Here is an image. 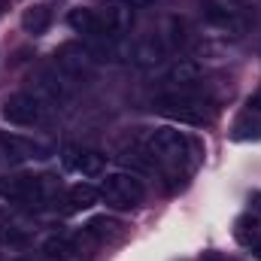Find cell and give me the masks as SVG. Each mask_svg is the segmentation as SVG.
I'll return each mask as SVG.
<instances>
[{"mask_svg":"<svg viewBox=\"0 0 261 261\" xmlns=\"http://www.w3.org/2000/svg\"><path fill=\"white\" fill-rule=\"evenodd\" d=\"M155 113L170 119V122H179V125H210L213 119V110L203 97H195L192 91H182V94H161L155 100Z\"/></svg>","mask_w":261,"mask_h":261,"instance_id":"6da1fadb","label":"cell"},{"mask_svg":"<svg viewBox=\"0 0 261 261\" xmlns=\"http://www.w3.org/2000/svg\"><path fill=\"white\" fill-rule=\"evenodd\" d=\"M146 149L155 161L164 164H182L192 155V140L176 128H155L146 140Z\"/></svg>","mask_w":261,"mask_h":261,"instance_id":"7a4b0ae2","label":"cell"},{"mask_svg":"<svg viewBox=\"0 0 261 261\" xmlns=\"http://www.w3.org/2000/svg\"><path fill=\"white\" fill-rule=\"evenodd\" d=\"M46 107L34 91H18V94H9L3 100V110L0 116L9 122V125H21V128H34V125H43L46 122Z\"/></svg>","mask_w":261,"mask_h":261,"instance_id":"3957f363","label":"cell"},{"mask_svg":"<svg viewBox=\"0 0 261 261\" xmlns=\"http://www.w3.org/2000/svg\"><path fill=\"white\" fill-rule=\"evenodd\" d=\"M100 197L116 210H134L137 203H143L146 189L134 173H110L100 186Z\"/></svg>","mask_w":261,"mask_h":261,"instance_id":"277c9868","label":"cell"},{"mask_svg":"<svg viewBox=\"0 0 261 261\" xmlns=\"http://www.w3.org/2000/svg\"><path fill=\"white\" fill-rule=\"evenodd\" d=\"M203 18H206V28L216 31L219 37H243L246 31V15L240 12L237 3H228V0H206Z\"/></svg>","mask_w":261,"mask_h":261,"instance_id":"5b68a950","label":"cell"},{"mask_svg":"<svg viewBox=\"0 0 261 261\" xmlns=\"http://www.w3.org/2000/svg\"><path fill=\"white\" fill-rule=\"evenodd\" d=\"M31 85H34V94L49 103V107H67L73 103V85L64 73L55 67V70H40L37 76H31Z\"/></svg>","mask_w":261,"mask_h":261,"instance_id":"8992f818","label":"cell"},{"mask_svg":"<svg viewBox=\"0 0 261 261\" xmlns=\"http://www.w3.org/2000/svg\"><path fill=\"white\" fill-rule=\"evenodd\" d=\"M0 149L6 161H49L55 155V149L46 140L24 134H0Z\"/></svg>","mask_w":261,"mask_h":261,"instance_id":"52a82bcc","label":"cell"},{"mask_svg":"<svg viewBox=\"0 0 261 261\" xmlns=\"http://www.w3.org/2000/svg\"><path fill=\"white\" fill-rule=\"evenodd\" d=\"M55 67L64 73L70 82H91L94 79V61L88 58V52L82 46H61L55 55Z\"/></svg>","mask_w":261,"mask_h":261,"instance_id":"ba28073f","label":"cell"},{"mask_svg":"<svg viewBox=\"0 0 261 261\" xmlns=\"http://www.w3.org/2000/svg\"><path fill=\"white\" fill-rule=\"evenodd\" d=\"M82 49L88 52L91 61H100V64H116V61L130 58L128 52H125V46H122V40L113 37V34H107V31H103V34L82 37Z\"/></svg>","mask_w":261,"mask_h":261,"instance_id":"9c48e42d","label":"cell"},{"mask_svg":"<svg viewBox=\"0 0 261 261\" xmlns=\"http://www.w3.org/2000/svg\"><path fill=\"white\" fill-rule=\"evenodd\" d=\"M167 58V43H164V37L161 34H149V37H143V40H137V46L130 49V64L140 67V70H152V67H158L161 61Z\"/></svg>","mask_w":261,"mask_h":261,"instance_id":"30bf717a","label":"cell"},{"mask_svg":"<svg viewBox=\"0 0 261 261\" xmlns=\"http://www.w3.org/2000/svg\"><path fill=\"white\" fill-rule=\"evenodd\" d=\"M197 82H200V67L195 61H189V58L173 61V64L167 67V73H164V85L173 88L170 94H182V91L195 88Z\"/></svg>","mask_w":261,"mask_h":261,"instance_id":"8fae6325","label":"cell"},{"mask_svg":"<svg viewBox=\"0 0 261 261\" xmlns=\"http://www.w3.org/2000/svg\"><path fill=\"white\" fill-rule=\"evenodd\" d=\"M100 21H103V31L107 34H113V37H125L130 34V28H134V9L125 6V3H110V6H103L100 12Z\"/></svg>","mask_w":261,"mask_h":261,"instance_id":"7c38bea8","label":"cell"},{"mask_svg":"<svg viewBox=\"0 0 261 261\" xmlns=\"http://www.w3.org/2000/svg\"><path fill=\"white\" fill-rule=\"evenodd\" d=\"M67 24H70L76 34H82V37L103 34V21H100V15H97L94 9H88V6H76V9H70V12H67Z\"/></svg>","mask_w":261,"mask_h":261,"instance_id":"4fadbf2b","label":"cell"},{"mask_svg":"<svg viewBox=\"0 0 261 261\" xmlns=\"http://www.w3.org/2000/svg\"><path fill=\"white\" fill-rule=\"evenodd\" d=\"M234 237H237L240 246L252 249L261 258V222L255 216H240V219L234 222Z\"/></svg>","mask_w":261,"mask_h":261,"instance_id":"5bb4252c","label":"cell"},{"mask_svg":"<svg viewBox=\"0 0 261 261\" xmlns=\"http://www.w3.org/2000/svg\"><path fill=\"white\" fill-rule=\"evenodd\" d=\"M100 192L91 189V186H73L70 192L64 195V203H67V213H82V210H91L97 203Z\"/></svg>","mask_w":261,"mask_h":261,"instance_id":"9a60e30c","label":"cell"},{"mask_svg":"<svg viewBox=\"0 0 261 261\" xmlns=\"http://www.w3.org/2000/svg\"><path fill=\"white\" fill-rule=\"evenodd\" d=\"M49 24H52V9L49 6H31V9H24V15H21V28L28 31V34H46L49 31Z\"/></svg>","mask_w":261,"mask_h":261,"instance_id":"2e32d148","label":"cell"},{"mask_svg":"<svg viewBox=\"0 0 261 261\" xmlns=\"http://www.w3.org/2000/svg\"><path fill=\"white\" fill-rule=\"evenodd\" d=\"M73 170L82 173L85 179H94V176H100V173L107 170V155H100V152H94V149H85V152H79Z\"/></svg>","mask_w":261,"mask_h":261,"instance_id":"e0dca14e","label":"cell"},{"mask_svg":"<svg viewBox=\"0 0 261 261\" xmlns=\"http://www.w3.org/2000/svg\"><path fill=\"white\" fill-rule=\"evenodd\" d=\"M43 252H46L49 261H70L76 255V246H73V240H67V237H49V240L43 243Z\"/></svg>","mask_w":261,"mask_h":261,"instance_id":"ac0fdd59","label":"cell"},{"mask_svg":"<svg viewBox=\"0 0 261 261\" xmlns=\"http://www.w3.org/2000/svg\"><path fill=\"white\" fill-rule=\"evenodd\" d=\"M231 137L240 140V143H246V140H261V119L258 116H243V119H237L234 128H231Z\"/></svg>","mask_w":261,"mask_h":261,"instance_id":"d6986e66","label":"cell"},{"mask_svg":"<svg viewBox=\"0 0 261 261\" xmlns=\"http://www.w3.org/2000/svg\"><path fill=\"white\" fill-rule=\"evenodd\" d=\"M119 228H122V225H119L116 219L97 216V219H91V225H88V234H91V237H100V240H103V237H116V234H119Z\"/></svg>","mask_w":261,"mask_h":261,"instance_id":"ffe728a7","label":"cell"},{"mask_svg":"<svg viewBox=\"0 0 261 261\" xmlns=\"http://www.w3.org/2000/svg\"><path fill=\"white\" fill-rule=\"evenodd\" d=\"M200 261H228V258H225L222 252H216V249H210V252H203V255H200Z\"/></svg>","mask_w":261,"mask_h":261,"instance_id":"44dd1931","label":"cell"},{"mask_svg":"<svg viewBox=\"0 0 261 261\" xmlns=\"http://www.w3.org/2000/svg\"><path fill=\"white\" fill-rule=\"evenodd\" d=\"M125 6H130V9H140V6H152L155 0H122Z\"/></svg>","mask_w":261,"mask_h":261,"instance_id":"7402d4cb","label":"cell"},{"mask_svg":"<svg viewBox=\"0 0 261 261\" xmlns=\"http://www.w3.org/2000/svg\"><path fill=\"white\" fill-rule=\"evenodd\" d=\"M249 107H255V110H261V91L255 94V97H252V100H249Z\"/></svg>","mask_w":261,"mask_h":261,"instance_id":"603a6c76","label":"cell"},{"mask_svg":"<svg viewBox=\"0 0 261 261\" xmlns=\"http://www.w3.org/2000/svg\"><path fill=\"white\" fill-rule=\"evenodd\" d=\"M6 9H9V3H6V0H0V15H3Z\"/></svg>","mask_w":261,"mask_h":261,"instance_id":"cb8c5ba5","label":"cell"}]
</instances>
